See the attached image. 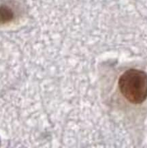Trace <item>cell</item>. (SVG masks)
I'll return each instance as SVG.
<instances>
[{
    "mask_svg": "<svg viewBox=\"0 0 147 148\" xmlns=\"http://www.w3.org/2000/svg\"><path fill=\"white\" fill-rule=\"evenodd\" d=\"M118 88L123 97L131 103L138 104L147 98V74L137 69L125 71L118 79Z\"/></svg>",
    "mask_w": 147,
    "mask_h": 148,
    "instance_id": "6da1fadb",
    "label": "cell"
},
{
    "mask_svg": "<svg viewBox=\"0 0 147 148\" xmlns=\"http://www.w3.org/2000/svg\"><path fill=\"white\" fill-rule=\"evenodd\" d=\"M15 14L12 8L7 5H0V24H6L14 18Z\"/></svg>",
    "mask_w": 147,
    "mask_h": 148,
    "instance_id": "7a4b0ae2",
    "label": "cell"
}]
</instances>
